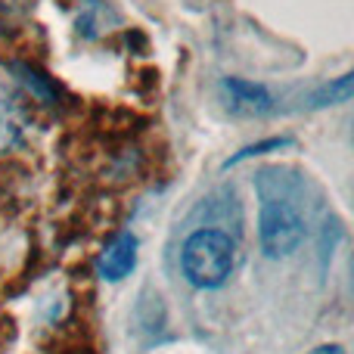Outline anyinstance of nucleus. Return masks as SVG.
I'll list each match as a JSON object with an SVG mask.
<instances>
[{
	"instance_id": "1",
	"label": "nucleus",
	"mask_w": 354,
	"mask_h": 354,
	"mask_svg": "<svg viewBox=\"0 0 354 354\" xmlns=\"http://www.w3.org/2000/svg\"><path fill=\"white\" fill-rule=\"evenodd\" d=\"M180 264L187 280L196 289H221L233 274L236 249L230 236L221 230H196L187 236L180 252Z\"/></svg>"
},
{
	"instance_id": "2",
	"label": "nucleus",
	"mask_w": 354,
	"mask_h": 354,
	"mask_svg": "<svg viewBox=\"0 0 354 354\" xmlns=\"http://www.w3.org/2000/svg\"><path fill=\"white\" fill-rule=\"evenodd\" d=\"M258 239L268 258H283L299 249L305 239V218L299 205L283 193H270L261 183V208H258Z\"/></svg>"
},
{
	"instance_id": "3",
	"label": "nucleus",
	"mask_w": 354,
	"mask_h": 354,
	"mask_svg": "<svg viewBox=\"0 0 354 354\" xmlns=\"http://www.w3.org/2000/svg\"><path fill=\"white\" fill-rule=\"evenodd\" d=\"M137 268V236L131 233H118L103 252H100V261H97V270L103 280L109 283H118Z\"/></svg>"
},
{
	"instance_id": "4",
	"label": "nucleus",
	"mask_w": 354,
	"mask_h": 354,
	"mask_svg": "<svg viewBox=\"0 0 354 354\" xmlns=\"http://www.w3.org/2000/svg\"><path fill=\"white\" fill-rule=\"evenodd\" d=\"M25 134V106L12 87L0 84V153H10L22 143Z\"/></svg>"
},
{
	"instance_id": "5",
	"label": "nucleus",
	"mask_w": 354,
	"mask_h": 354,
	"mask_svg": "<svg viewBox=\"0 0 354 354\" xmlns=\"http://www.w3.org/2000/svg\"><path fill=\"white\" fill-rule=\"evenodd\" d=\"M224 93L230 97L233 109L245 112V115H264V112L274 109V97H270L261 84H252V81H245V78H227Z\"/></svg>"
},
{
	"instance_id": "6",
	"label": "nucleus",
	"mask_w": 354,
	"mask_h": 354,
	"mask_svg": "<svg viewBox=\"0 0 354 354\" xmlns=\"http://www.w3.org/2000/svg\"><path fill=\"white\" fill-rule=\"evenodd\" d=\"M314 100H317V106H326V103H348V100H351V75H342L336 84H326Z\"/></svg>"
},
{
	"instance_id": "7",
	"label": "nucleus",
	"mask_w": 354,
	"mask_h": 354,
	"mask_svg": "<svg viewBox=\"0 0 354 354\" xmlns=\"http://www.w3.org/2000/svg\"><path fill=\"white\" fill-rule=\"evenodd\" d=\"M283 147H289V140H268V143H258V147H245L239 156H233L230 159V165H236V162H243V159H249V156H258V153H264V149H283Z\"/></svg>"
},
{
	"instance_id": "8",
	"label": "nucleus",
	"mask_w": 354,
	"mask_h": 354,
	"mask_svg": "<svg viewBox=\"0 0 354 354\" xmlns=\"http://www.w3.org/2000/svg\"><path fill=\"white\" fill-rule=\"evenodd\" d=\"M311 354H345L342 345H320V348H314Z\"/></svg>"
}]
</instances>
